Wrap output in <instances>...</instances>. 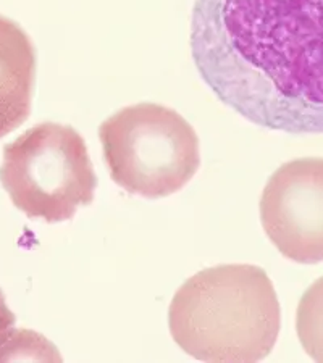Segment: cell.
Instances as JSON below:
<instances>
[{"mask_svg":"<svg viewBox=\"0 0 323 363\" xmlns=\"http://www.w3.org/2000/svg\"><path fill=\"white\" fill-rule=\"evenodd\" d=\"M201 79L252 125L323 133V0H194Z\"/></svg>","mask_w":323,"mask_h":363,"instance_id":"1","label":"cell"},{"mask_svg":"<svg viewBox=\"0 0 323 363\" xmlns=\"http://www.w3.org/2000/svg\"><path fill=\"white\" fill-rule=\"evenodd\" d=\"M168 326L180 349L197 360H263L281 328L277 291L256 265L205 268L176 291Z\"/></svg>","mask_w":323,"mask_h":363,"instance_id":"2","label":"cell"},{"mask_svg":"<svg viewBox=\"0 0 323 363\" xmlns=\"http://www.w3.org/2000/svg\"><path fill=\"white\" fill-rule=\"evenodd\" d=\"M99 138L111 179L134 196H172L201 167L194 128L160 104L143 102L119 110L102 123Z\"/></svg>","mask_w":323,"mask_h":363,"instance_id":"3","label":"cell"},{"mask_svg":"<svg viewBox=\"0 0 323 363\" xmlns=\"http://www.w3.org/2000/svg\"><path fill=\"white\" fill-rule=\"evenodd\" d=\"M4 154L0 178L31 218L60 223L92 203L97 178L84 139L75 128L40 123L7 145Z\"/></svg>","mask_w":323,"mask_h":363,"instance_id":"4","label":"cell"},{"mask_svg":"<svg viewBox=\"0 0 323 363\" xmlns=\"http://www.w3.org/2000/svg\"><path fill=\"white\" fill-rule=\"evenodd\" d=\"M262 228L280 254L292 262H323V159L286 162L263 187Z\"/></svg>","mask_w":323,"mask_h":363,"instance_id":"5","label":"cell"},{"mask_svg":"<svg viewBox=\"0 0 323 363\" xmlns=\"http://www.w3.org/2000/svg\"><path fill=\"white\" fill-rule=\"evenodd\" d=\"M36 78V52L28 34L0 16V138L28 120Z\"/></svg>","mask_w":323,"mask_h":363,"instance_id":"6","label":"cell"},{"mask_svg":"<svg viewBox=\"0 0 323 363\" xmlns=\"http://www.w3.org/2000/svg\"><path fill=\"white\" fill-rule=\"evenodd\" d=\"M296 333L305 354L323 362V277L310 284L299 301Z\"/></svg>","mask_w":323,"mask_h":363,"instance_id":"7","label":"cell"}]
</instances>
